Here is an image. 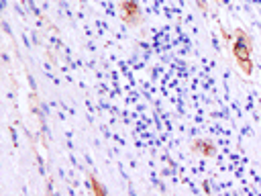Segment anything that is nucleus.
Listing matches in <instances>:
<instances>
[{
	"instance_id": "nucleus-3",
	"label": "nucleus",
	"mask_w": 261,
	"mask_h": 196,
	"mask_svg": "<svg viewBox=\"0 0 261 196\" xmlns=\"http://www.w3.org/2000/svg\"><path fill=\"white\" fill-rule=\"evenodd\" d=\"M192 151H194V153H200V155H204V157H214V155H216V147H214V143L208 141V139H194V141H192Z\"/></svg>"
},
{
	"instance_id": "nucleus-5",
	"label": "nucleus",
	"mask_w": 261,
	"mask_h": 196,
	"mask_svg": "<svg viewBox=\"0 0 261 196\" xmlns=\"http://www.w3.org/2000/svg\"><path fill=\"white\" fill-rule=\"evenodd\" d=\"M90 184H92V192H94V194H100V196H102V194H106V190L100 186V182H98L94 176H90Z\"/></svg>"
},
{
	"instance_id": "nucleus-2",
	"label": "nucleus",
	"mask_w": 261,
	"mask_h": 196,
	"mask_svg": "<svg viewBox=\"0 0 261 196\" xmlns=\"http://www.w3.org/2000/svg\"><path fill=\"white\" fill-rule=\"evenodd\" d=\"M120 16L126 24L130 27H137L143 16H141V8H139V2L137 0H120Z\"/></svg>"
},
{
	"instance_id": "nucleus-1",
	"label": "nucleus",
	"mask_w": 261,
	"mask_h": 196,
	"mask_svg": "<svg viewBox=\"0 0 261 196\" xmlns=\"http://www.w3.org/2000/svg\"><path fill=\"white\" fill-rule=\"evenodd\" d=\"M251 51H253L251 37L243 29H237L234 31V43H232V55H234V59L237 61H247V59H251Z\"/></svg>"
},
{
	"instance_id": "nucleus-4",
	"label": "nucleus",
	"mask_w": 261,
	"mask_h": 196,
	"mask_svg": "<svg viewBox=\"0 0 261 196\" xmlns=\"http://www.w3.org/2000/svg\"><path fill=\"white\" fill-rule=\"evenodd\" d=\"M239 63V67H241V71L245 74V76H251L253 74V61L251 59H247V61H237Z\"/></svg>"
}]
</instances>
